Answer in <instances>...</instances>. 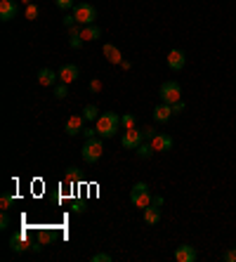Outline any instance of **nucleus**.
Returning a JSON list of instances; mask_svg holds the SVG:
<instances>
[{
	"label": "nucleus",
	"instance_id": "f257e3e1",
	"mask_svg": "<svg viewBox=\"0 0 236 262\" xmlns=\"http://www.w3.org/2000/svg\"><path fill=\"white\" fill-rule=\"evenodd\" d=\"M94 128H97V135H99L102 139L113 137V135L121 130V116L113 114V111L99 114V118L94 121Z\"/></svg>",
	"mask_w": 236,
	"mask_h": 262
},
{
	"label": "nucleus",
	"instance_id": "f03ea898",
	"mask_svg": "<svg viewBox=\"0 0 236 262\" xmlns=\"http://www.w3.org/2000/svg\"><path fill=\"white\" fill-rule=\"evenodd\" d=\"M151 192H149V185L147 182H137V185L133 187V192H130V201H133L135 208H147V206H151Z\"/></svg>",
	"mask_w": 236,
	"mask_h": 262
},
{
	"label": "nucleus",
	"instance_id": "7ed1b4c3",
	"mask_svg": "<svg viewBox=\"0 0 236 262\" xmlns=\"http://www.w3.org/2000/svg\"><path fill=\"white\" fill-rule=\"evenodd\" d=\"M104 154V142L99 137H92V139H85V144H83V161L85 163H97L102 158Z\"/></svg>",
	"mask_w": 236,
	"mask_h": 262
},
{
	"label": "nucleus",
	"instance_id": "20e7f679",
	"mask_svg": "<svg viewBox=\"0 0 236 262\" xmlns=\"http://www.w3.org/2000/svg\"><path fill=\"white\" fill-rule=\"evenodd\" d=\"M71 15L76 17V24L87 26V24H94V19H97V10H94V5H90V3H76V8H73Z\"/></svg>",
	"mask_w": 236,
	"mask_h": 262
},
{
	"label": "nucleus",
	"instance_id": "39448f33",
	"mask_svg": "<svg viewBox=\"0 0 236 262\" xmlns=\"http://www.w3.org/2000/svg\"><path fill=\"white\" fill-rule=\"evenodd\" d=\"M158 95H161V102H165V104H175V102L182 100V88H180L177 80H165V83L161 85Z\"/></svg>",
	"mask_w": 236,
	"mask_h": 262
},
{
	"label": "nucleus",
	"instance_id": "423d86ee",
	"mask_svg": "<svg viewBox=\"0 0 236 262\" xmlns=\"http://www.w3.org/2000/svg\"><path fill=\"white\" fill-rule=\"evenodd\" d=\"M142 142H147V137H144V130H140V128L126 130L123 132V137H121V144H123L126 149H137Z\"/></svg>",
	"mask_w": 236,
	"mask_h": 262
},
{
	"label": "nucleus",
	"instance_id": "0eeeda50",
	"mask_svg": "<svg viewBox=\"0 0 236 262\" xmlns=\"http://www.w3.org/2000/svg\"><path fill=\"white\" fill-rule=\"evenodd\" d=\"M165 64H168V69L170 71H182L184 69V64H187V54H184V50H170L168 52V57H165Z\"/></svg>",
	"mask_w": 236,
	"mask_h": 262
},
{
	"label": "nucleus",
	"instance_id": "6e6552de",
	"mask_svg": "<svg viewBox=\"0 0 236 262\" xmlns=\"http://www.w3.org/2000/svg\"><path fill=\"white\" fill-rule=\"evenodd\" d=\"M57 76H59V83L71 85V83H76V80H78L80 71H78V66H76V64H64L62 69L57 71Z\"/></svg>",
	"mask_w": 236,
	"mask_h": 262
},
{
	"label": "nucleus",
	"instance_id": "1a4fd4ad",
	"mask_svg": "<svg viewBox=\"0 0 236 262\" xmlns=\"http://www.w3.org/2000/svg\"><path fill=\"white\" fill-rule=\"evenodd\" d=\"M149 144L154 147V151H170L173 149V137L170 135H165V132H156L154 137L149 139Z\"/></svg>",
	"mask_w": 236,
	"mask_h": 262
},
{
	"label": "nucleus",
	"instance_id": "9d476101",
	"mask_svg": "<svg viewBox=\"0 0 236 262\" xmlns=\"http://www.w3.org/2000/svg\"><path fill=\"white\" fill-rule=\"evenodd\" d=\"M83 128H85V118H83V114H73L66 121V125H64V130H66V135H80L83 132Z\"/></svg>",
	"mask_w": 236,
	"mask_h": 262
},
{
	"label": "nucleus",
	"instance_id": "9b49d317",
	"mask_svg": "<svg viewBox=\"0 0 236 262\" xmlns=\"http://www.w3.org/2000/svg\"><path fill=\"white\" fill-rule=\"evenodd\" d=\"M198 253L194 246H189V243H184V246H177V250H175V260L177 262H196Z\"/></svg>",
	"mask_w": 236,
	"mask_h": 262
},
{
	"label": "nucleus",
	"instance_id": "f8f14e48",
	"mask_svg": "<svg viewBox=\"0 0 236 262\" xmlns=\"http://www.w3.org/2000/svg\"><path fill=\"white\" fill-rule=\"evenodd\" d=\"M173 104H165V102H161L156 109H154V121L156 123H165V121H170L173 118Z\"/></svg>",
	"mask_w": 236,
	"mask_h": 262
},
{
	"label": "nucleus",
	"instance_id": "ddd939ff",
	"mask_svg": "<svg viewBox=\"0 0 236 262\" xmlns=\"http://www.w3.org/2000/svg\"><path fill=\"white\" fill-rule=\"evenodd\" d=\"M15 15H17L15 0H0V19L3 22H10V19H15Z\"/></svg>",
	"mask_w": 236,
	"mask_h": 262
},
{
	"label": "nucleus",
	"instance_id": "4468645a",
	"mask_svg": "<svg viewBox=\"0 0 236 262\" xmlns=\"http://www.w3.org/2000/svg\"><path fill=\"white\" fill-rule=\"evenodd\" d=\"M57 80H59L57 71H52V69H40L38 71V83L43 85V88H52Z\"/></svg>",
	"mask_w": 236,
	"mask_h": 262
},
{
	"label": "nucleus",
	"instance_id": "2eb2a0df",
	"mask_svg": "<svg viewBox=\"0 0 236 262\" xmlns=\"http://www.w3.org/2000/svg\"><path fill=\"white\" fill-rule=\"evenodd\" d=\"M102 36V29L97 26V24H87V26H83V31H80V38L85 40V43H90V40H97Z\"/></svg>",
	"mask_w": 236,
	"mask_h": 262
},
{
	"label": "nucleus",
	"instance_id": "dca6fc26",
	"mask_svg": "<svg viewBox=\"0 0 236 262\" xmlns=\"http://www.w3.org/2000/svg\"><path fill=\"white\" fill-rule=\"evenodd\" d=\"M104 57H106L111 64H121V62H123V54H121V50H118L113 43H106V45H104Z\"/></svg>",
	"mask_w": 236,
	"mask_h": 262
},
{
	"label": "nucleus",
	"instance_id": "f3484780",
	"mask_svg": "<svg viewBox=\"0 0 236 262\" xmlns=\"http://www.w3.org/2000/svg\"><path fill=\"white\" fill-rule=\"evenodd\" d=\"M144 222L147 224L161 222V208H158V206H147V208H144Z\"/></svg>",
	"mask_w": 236,
	"mask_h": 262
},
{
	"label": "nucleus",
	"instance_id": "a211bd4d",
	"mask_svg": "<svg viewBox=\"0 0 236 262\" xmlns=\"http://www.w3.org/2000/svg\"><path fill=\"white\" fill-rule=\"evenodd\" d=\"M10 248H12L15 253H24L26 248H31V246L26 243V239H24V234H17V236H12V239H10Z\"/></svg>",
	"mask_w": 236,
	"mask_h": 262
},
{
	"label": "nucleus",
	"instance_id": "6ab92c4d",
	"mask_svg": "<svg viewBox=\"0 0 236 262\" xmlns=\"http://www.w3.org/2000/svg\"><path fill=\"white\" fill-rule=\"evenodd\" d=\"M83 118H85L87 123H94V121L99 118V109L94 107V104H87V107L83 109Z\"/></svg>",
	"mask_w": 236,
	"mask_h": 262
},
{
	"label": "nucleus",
	"instance_id": "aec40b11",
	"mask_svg": "<svg viewBox=\"0 0 236 262\" xmlns=\"http://www.w3.org/2000/svg\"><path fill=\"white\" fill-rule=\"evenodd\" d=\"M135 151H137V156H140V158H151V156L156 154V151H154V147H151L149 142H142L140 147L135 149Z\"/></svg>",
	"mask_w": 236,
	"mask_h": 262
},
{
	"label": "nucleus",
	"instance_id": "412c9836",
	"mask_svg": "<svg viewBox=\"0 0 236 262\" xmlns=\"http://www.w3.org/2000/svg\"><path fill=\"white\" fill-rule=\"evenodd\" d=\"M121 128H123V130H133V128H137V118H135L133 114H123L121 116Z\"/></svg>",
	"mask_w": 236,
	"mask_h": 262
},
{
	"label": "nucleus",
	"instance_id": "4be33fe9",
	"mask_svg": "<svg viewBox=\"0 0 236 262\" xmlns=\"http://www.w3.org/2000/svg\"><path fill=\"white\" fill-rule=\"evenodd\" d=\"M12 203H15V196H12V194H3V196H0V208L3 210H10L12 208Z\"/></svg>",
	"mask_w": 236,
	"mask_h": 262
},
{
	"label": "nucleus",
	"instance_id": "5701e85b",
	"mask_svg": "<svg viewBox=\"0 0 236 262\" xmlns=\"http://www.w3.org/2000/svg\"><path fill=\"white\" fill-rule=\"evenodd\" d=\"M66 95H69V85H66V83L55 85V97H57V100H64Z\"/></svg>",
	"mask_w": 236,
	"mask_h": 262
},
{
	"label": "nucleus",
	"instance_id": "b1692460",
	"mask_svg": "<svg viewBox=\"0 0 236 262\" xmlns=\"http://www.w3.org/2000/svg\"><path fill=\"white\" fill-rule=\"evenodd\" d=\"M38 15H40L38 5H33V3H31V5H26V19H31V22H33V19H38Z\"/></svg>",
	"mask_w": 236,
	"mask_h": 262
},
{
	"label": "nucleus",
	"instance_id": "393cba45",
	"mask_svg": "<svg viewBox=\"0 0 236 262\" xmlns=\"http://www.w3.org/2000/svg\"><path fill=\"white\" fill-rule=\"evenodd\" d=\"M59 10H73L76 8V0H55Z\"/></svg>",
	"mask_w": 236,
	"mask_h": 262
},
{
	"label": "nucleus",
	"instance_id": "a878e982",
	"mask_svg": "<svg viewBox=\"0 0 236 262\" xmlns=\"http://www.w3.org/2000/svg\"><path fill=\"white\" fill-rule=\"evenodd\" d=\"M90 262H111V255L109 253H94L90 257Z\"/></svg>",
	"mask_w": 236,
	"mask_h": 262
},
{
	"label": "nucleus",
	"instance_id": "bb28decb",
	"mask_svg": "<svg viewBox=\"0 0 236 262\" xmlns=\"http://www.w3.org/2000/svg\"><path fill=\"white\" fill-rule=\"evenodd\" d=\"M69 43H71V47H73V50H80V47H83V43H85V40L80 38V36H71V38H69Z\"/></svg>",
	"mask_w": 236,
	"mask_h": 262
},
{
	"label": "nucleus",
	"instance_id": "cd10ccee",
	"mask_svg": "<svg viewBox=\"0 0 236 262\" xmlns=\"http://www.w3.org/2000/svg\"><path fill=\"white\" fill-rule=\"evenodd\" d=\"M80 135H83V137H85V139H92V137H97V128H90V125H85Z\"/></svg>",
	"mask_w": 236,
	"mask_h": 262
},
{
	"label": "nucleus",
	"instance_id": "c85d7f7f",
	"mask_svg": "<svg viewBox=\"0 0 236 262\" xmlns=\"http://www.w3.org/2000/svg\"><path fill=\"white\" fill-rule=\"evenodd\" d=\"M222 260H224V262H236V248H229V250H224Z\"/></svg>",
	"mask_w": 236,
	"mask_h": 262
},
{
	"label": "nucleus",
	"instance_id": "c756f323",
	"mask_svg": "<svg viewBox=\"0 0 236 262\" xmlns=\"http://www.w3.org/2000/svg\"><path fill=\"white\" fill-rule=\"evenodd\" d=\"M90 90H92V93H102V80H99V78H92V80H90Z\"/></svg>",
	"mask_w": 236,
	"mask_h": 262
},
{
	"label": "nucleus",
	"instance_id": "7c9ffc66",
	"mask_svg": "<svg viewBox=\"0 0 236 262\" xmlns=\"http://www.w3.org/2000/svg\"><path fill=\"white\" fill-rule=\"evenodd\" d=\"M10 227V215L8 210H3V215H0V229H8Z\"/></svg>",
	"mask_w": 236,
	"mask_h": 262
},
{
	"label": "nucleus",
	"instance_id": "2f4dec72",
	"mask_svg": "<svg viewBox=\"0 0 236 262\" xmlns=\"http://www.w3.org/2000/svg\"><path fill=\"white\" fill-rule=\"evenodd\" d=\"M187 109V104H184V100H180V102H175L173 104V114H182Z\"/></svg>",
	"mask_w": 236,
	"mask_h": 262
},
{
	"label": "nucleus",
	"instance_id": "473e14b6",
	"mask_svg": "<svg viewBox=\"0 0 236 262\" xmlns=\"http://www.w3.org/2000/svg\"><path fill=\"white\" fill-rule=\"evenodd\" d=\"M76 178H78V168H69V170H66V182H73Z\"/></svg>",
	"mask_w": 236,
	"mask_h": 262
},
{
	"label": "nucleus",
	"instance_id": "72a5a7b5",
	"mask_svg": "<svg viewBox=\"0 0 236 262\" xmlns=\"http://www.w3.org/2000/svg\"><path fill=\"white\" fill-rule=\"evenodd\" d=\"M154 135H156V128H151V125H149V128H144V137H147V142H149Z\"/></svg>",
	"mask_w": 236,
	"mask_h": 262
},
{
	"label": "nucleus",
	"instance_id": "f704fd0d",
	"mask_svg": "<svg viewBox=\"0 0 236 262\" xmlns=\"http://www.w3.org/2000/svg\"><path fill=\"white\" fill-rule=\"evenodd\" d=\"M73 24H76V17H73V15L64 17V26H73Z\"/></svg>",
	"mask_w": 236,
	"mask_h": 262
},
{
	"label": "nucleus",
	"instance_id": "c9c22d12",
	"mask_svg": "<svg viewBox=\"0 0 236 262\" xmlns=\"http://www.w3.org/2000/svg\"><path fill=\"white\" fill-rule=\"evenodd\" d=\"M151 206H158V208H161V206H163V196H154V199H151Z\"/></svg>",
	"mask_w": 236,
	"mask_h": 262
},
{
	"label": "nucleus",
	"instance_id": "e433bc0d",
	"mask_svg": "<svg viewBox=\"0 0 236 262\" xmlns=\"http://www.w3.org/2000/svg\"><path fill=\"white\" fill-rule=\"evenodd\" d=\"M118 66H123V69H130V66H133V64H130V62H126V59H123V62H121V64H118Z\"/></svg>",
	"mask_w": 236,
	"mask_h": 262
},
{
	"label": "nucleus",
	"instance_id": "4c0bfd02",
	"mask_svg": "<svg viewBox=\"0 0 236 262\" xmlns=\"http://www.w3.org/2000/svg\"><path fill=\"white\" fill-rule=\"evenodd\" d=\"M22 3H24V5H31V0H22Z\"/></svg>",
	"mask_w": 236,
	"mask_h": 262
}]
</instances>
